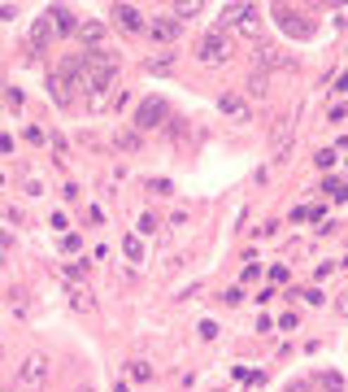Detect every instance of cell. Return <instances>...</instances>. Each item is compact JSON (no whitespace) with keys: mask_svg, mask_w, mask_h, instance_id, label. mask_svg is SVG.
Wrapping results in <instances>:
<instances>
[{"mask_svg":"<svg viewBox=\"0 0 348 392\" xmlns=\"http://www.w3.org/2000/svg\"><path fill=\"white\" fill-rule=\"evenodd\" d=\"M0 353H5V345H0Z\"/></svg>","mask_w":348,"mask_h":392,"instance_id":"obj_38","label":"cell"},{"mask_svg":"<svg viewBox=\"0 0 348 392\" xmlns=\"http://www.w3.org/2000/svg\"><path fill=\"white\" fill-rule=\"evenodd\" d=\"M174 66H179V52H174V48H166V52H157V57L144 61L148 74H174Z\"/></svg>","mask_w":348,"mask_h":392,"instance_id":"obj_10","label":"cell"},{"mask_svg":"<svg viewBox=\"0 0 348 392\" xmlns=\"http://www.w3.org/2000/svg\"><path fill=\"white\" fill-rule=\"evenodd\" d=\"M122 253H127L131 261H144V244H139V235H135V231L127 235V240H122Z\"/></svg>","mask_w":348,"mask_h":392,"instance_id":"obj_18","label":"cell"},{"mask_svg":"<svg viewBox=\"0 0 348 392\" xmlns=\"http://www.w3.org/2000/svg\"><path fill=\"white\" fill-rule=\"evenodd\" d=\"M322 192H327L331 201H344V196H348V192H344V183H340L335 174H327V179H322Z\"/></svg>","mask_w":348,"mask_h":392,"instance_id":"obj_20","label":"cell"},{"mask_svg":"<svg viewBox=\"0 0 348 392\" xmlns=\"http://www.w3.org/2000/svg\"><path fill=\"white\" fill-rule=\"evenodd\" d=\"M248 96H270V74H261V70H253V74H248Z\"/></svg>","mask_w":348,"mask_h":392,"instance_id":"obj_15","label":"cell"},{"mask_svg":"<svg viewBox=\"0 0 348 392\" xmlns=\"http://www.w3.org/2000/svg\"><path fill=\"white\" fill-rule=\"evenodd\" d=\"M48 44H53V22H48V18H35V22H31V48L44 52Z\"/></svg>","mask_w":348,"mask_h":392,"instance_id":"obj_13","label":"cell"},{"mask_svg":"<svg viewBox=\"0 0 348 392\" xmlns=\"http://www.w3.org/2000/svg\"><path fill=\"white\" fill-rule=\"evenodd\" d=\"M48 96H53V105H61V109H70V88L61 83V78L53 74V78H48Z\"/></svg>","mask_w":348,"mask_h":392,"instance_id":"obj_16","label":"cell"},{"mask_svg":"<svg viewBox=\"0 0 348 392\" xmlns=\"http://www.w3.org/2000/svg\"><path fill=\"white\" fill-rule=\"evenodd\" d=\"M218 109H222V114H231V118H244V122H248V100H244L240 92H222V96H218Z\"/></svg>","mask_w":348,"mask_h":392,"instance_id":"obj_11","label":"cell"},{"mask_svg":"<svg viewBox=\"0 0 348 392\" xmlns=\"http://www.w3.org/2000/svg\"><path fill=\"white\" fill-rule=\"evenodd\" d=\"M322 384H327V392H344V384H340V371H327V375H322Z\"/></svg>","mask_w":348,"mask_h":392,"instance_id":"obj_25","label":"cell"},{"mask_svg":"<svg viewBox=\"0 0 348 392\" xmlns=\"http://www.w3.org/2000/svg\"><path fill=\"white\" fill-rule=\"evenodd\" d=\"M44 379H48V357L44 353H31L27 362L18 366V379L13 384H18V392H39Z\"/></svg>","mask_w":348,"mask_h":392,"instance_id":"obj_4","label":"cell"},{"mask_svg":"<svg viewBox=\"0 0 348 392\" xmlns=\"http://www.w3.org/2000/svg\"><path fill=\"white\" fill-rule=\"evenodd\" d=\"M13 13H18V9H13V5H0V22H9V18H13Z\"/></svg>","mask_w":348,"mask_h":392,"instance_id":"obj_35","label":"cell"},{"mask_svg":"<svg viewBox=\"0 0 348 392\" xmlns=\"http://www.w3.org/2000/svg\"><path fill=\"white\" fill-rule=\"evenodd\" d=\"M283 392H313V388H309V384H305V379H292V384H287V388H283Z\"/></svg>","mask_w":348,"mask_h":392,"instance_id":"obj_34","label":"cell"},{"mask_svg":"<svg viewBox=\"0 0 348 392\" xmlns=\"http://www.w3.org/2000/svg\"><path fill=\"white\" fill-rule=\"evenodd\" d=\"M79 244H83L79 235H61V249H66V253H79Z\"/></svg>","mask_w":348,"mask_h":392,"instance_id":"obj_27","label":"cell"},{"mask_svg":"<svg viewBox=\"0 0 348 392\" xmlns=\"http://www.w3.org/2000/svg\"><path fill=\"white\" fill-rule=\"evenodd\" d=\"M231 52H235V44H231L227 31H209V35H201V44H196V57H201L205 66H227Z\"/></svg>","mask_w":348,"mask_h":392,"instance_id":"obj_3","label":"cell"},{"mask_svg":"<svg viewBox=\"0 0 348 392\" xmlns=\"http://www.w3.org/2000/svg\"><path fill=\"white\" fill-rule=\"evenodd\" d=\"M70 305H74V309H96V301H92L87 287H70Z\"/></svg>","mask_w":348,"mask_h":392,"instance_id":"obj_17","label":"cell"},{"mask_svg":"<svg viewBox=\"0 0 348 392\" xmlns=\"http://www.w3.org/2000/svg\"><path fill=\"white\" fill-rule=\"evenodd\" d=\"M113 148H118V153H139V131H131V126L118 131V136H113Z\"/></svg>","mask_w":348,"mask_h":392,"instance_id":"obj_14","label":"cell"},{"mask_svg":"<svg viewBox=\"0 0 348 392\" xmlns=\"http://www.w3.org/2000/svg\"><path fill=\"white\" fill-rule=\"evenodd\" d=\"M275 18L287 26V31H292L296 40H309V35H313V22H296V18H301L296 9H275Z\"/></svg>","mask_w":348,"mask_h":392,"instance_id":"obj_9","label":"cell"},{"mask_svg":"<svg viewBox=\"0 0 348 392\" xmlns=\"http://www.w3.org/2000/svg\"><path fill=\"white\" fill-rule=\"evenodd\" d=\"M74 392H96V388H92V384H79V388H74Z\"/></svg>","mask_w":348,"mask_h":392,"instance_id":"obj_36","label":"cell"},{"mask_svg":"<svg viewBox=\"0 0 348 392\" xmlns=\"http://www.w3.org/2000/svg\"><path fill=\"white\" fill-rule=\"evenodd\" d=\"M61 196H66V201H79L83 192H79V183H66V188H61Z\"/></svg>","mask_w":348,"mask_h":392,"instance_id":"obj_29","label":"cell"},{"mask_svg":"<svg viewBox=\"0 0 348 392\" xmlns=\"http://www.w3.org/2000/svg\"><path fill=\"white\" fill-rule=\"evenodd\" d=\"M161 122H170V105H166V96H144L139 105H135V118H131V131H153V126H161Z\"/></svg>","mask_w":348,"mask_h":392,"instance_id":"obj_2","label":"cell"},{"mask_svg":"<svg viewBox=\"0 0 348 392\" xmlns=\"http://www.w3.org/2000/svg\"><path fill=\"white\" fill-rule=\"evenodd\" d=\"M201 9H205L201 0H183V5H174V13H170V18H174V22H179V18H196Z\"/></svg>","mask_w":348,"mask_h":392,"instance_id":"obj_19","label":"cell"},{"mask_svg":"<svg viewBox=\"0 0 348 392\" xmlns=\"http://www.w3.org/2000/svg\"><path fill=\"white\" fill-rule=\"evenodd\" d=\"M296 301H305V305H322V301H327V297H322L318 292V287H305V292H292Z\"/></svg>","mask_w":348,"mask_h":392,"instance_id":"obj_23","label":"cell"},{"mask_svg":"<svg viewBox=\"0 0 348 392\" xmlns=\"http://www.w3.org/2000/svg\"><path fill=\"white\" fill-rule=\"evenodd\" d=\"M201 335H205V340H218V323H213V319H205V323H201Z\"/></svg>","mask_w":348,"mask_h":392,"instance_id":"obj_28","label":"cell"},{"mask_svg":"<svg viewBox=\"0 0 348 392\" xmlns=\"http://www.w3.org/2000/svg\"><path fill=\"white\" fill-rule=\"evenodd\" d=\"M253 66H257L261 74H270L275 66H283V70H296V57H287V52H279L275 44H257V48H253Z\"/></svg>","mask_w":348,"mask_h":392,"instance_id":"obj_5","label":"cell"},{"mask_svg":"<svg viewBox=\"0 0 348 392\" xmlns=\"http://www.w3.org/2000/svg\"><path fill=\"white\" fill-rule=\"evenodd\" d=\"M222 301H227V305H240V301H244V292H240V287H231V292H222Z\"/></svg>","mask_w":348,"mask_h":392,"instance_id":"obj_32","label":"cell"},{"mask_svg":"<svg viewBox=\"0 0 348 392\" xmlns=\"http://www.w3.org/2000/svg\"><path fill=\"white\" fill-rule=\"evenodd\" d=\"M113 18H118V26H122L127 35H144V31H148V18H144L135 5H113Z\"/></svg>","mask_w":348,"mask_h":392,"instance_id":"obj_6","label":"cell"},{"mask_svg":"<svg viewBox=\"0 0 348 392\" xmlns=\"http://www.w3.org/2000/svg\"><path fill=\"white\" fill-rule=\"evenodd\" d=\"M135 227H139V235H148V231H157V218H153V214H139Z\"/></svg>","mask_w":348,"mask_h":392,"instance_id":"obj_26","label":"cell"},{"mask_svg":"<svg viewBox=\"0 0 348 392\" xmlns=\"http://www.w3.org/2000/svg\"><path fill=\"white\" fill-rule=\"evenodd\" d=\"M48 22H53V35H74V26H79V18H74V9H66V5H53L44 13Z\"/></svg>","mask_w":348,"mask_h":392,"instance_id":"obj_7","label":"cell"},{"mask_svg":"<svg viewBox=\"0 0 348 392\" xmlns=\"http://www.w3.org/2000/svg\"><path fill=\"white\" fill-rule=\"evenodd\" d=\"M335 157H340L335 148H318V153H313V162H318V170H331V166H335Z\"/></svg>","mask_w":348,"mask_h":392,"instance_id":"obj_21","label":"cell"},{"mask_svg":"<svg viewBox=\"0 0 348 392\" xmlns=\"http://www.w3.org/2000/svg\"><path fill=\"white\" fill-rule=\"evenodd\" d=\"M113 392H131V388H127V384H113Z\"/></svg>","mask_w":348,"mask_h":392,"instance_id":"obj_37","label":"cell"},{"mask_svg":"<svg viewBox=\"0 0 348 392\" xmlns=\"http://www.w3.org/2000/svg\"><path fill=\"white\" fill-rule=\"evenodd\" d=\"M22 188H27V196H39V192H44V183H39V179H27Z\"/></svg>","mask_w":348,"mask_h":392,"instance_id":"obj_30","label":"cell"},{"mask_svg":"<svg viewBox=\"0 0 348 392\" xmlns=\"http://www.w3.org/2000/svg\"><path fill=\"white\" fill-rule=\"evenodd\" d=\"M148 31H153L161 44H174V40H179V31H183V22H174V18L166 13V18H157L153 26H148Z\"/></svg>","mask_w":348,"mask_h":392,"instance_id":"obj_12","label":"cell"},{"mask_svg":"<svg viewBox=\"0 0 348 392\" xmlns=\"http://www.w3.org/2000/svg\"><path fill=\"white\" fill-rule=\"evenodd\" d=\"M74 35H79L87 48H101V40H105V22H101V18H87V22L74 26Z\"/></svg>","mask_w":348,"mask_h":392,"instance_id":"obj_8","label":"cell"},{"mask_svg":"<svg viewBox=\"0 0 348 392\" xmlns=\"http://www.w3.org/2000/svg\"><path fill=\"white\" fill-rule=\"evenodd\" d=\"M87 109H92V114L109 109V96H105V92H87Z\"/></svg>","mask_w":348,"mask_h":392,"instance_id":"obj_22","label":"cell"},{"mask_svg":"<svg viewBox=\"0 0 348 392\" xmlns=\"http://www.w3.org/2000/svg\"><path fill=\"white\" fill-rule=\"evenodd\" d=\"M131 379H153V366H148V362H131Z\"/></svg>","mask_w":348,"mask_h":392,"instance_id":"obj_24","label":"cell"},{"mask_svg":"<svg viewBox=\"0 0 348 392\" xmlns=\"http://www.w3.org/2000/svg\"><path fill=\"white\" fill-rule=\"evenodd\" d=\"M83 271H87L83 261H74V266H66V279H83Z\"/></svg>","mask_w":348,"mask_h":392,"instance_id":"obj_31","label":"cell"},{"mask_svg":"<svg viewBox=\"0 0 348 392\" xmlns=\"http://www.w3.org/2000/svg\"><path fill=\"white\" fill-rule=\"evenodd\" d=\"M118 52L113 48H87L83 52V78L79 83L87 88V92H105L109 96V88H118Z\"/></svg>","mask_w":348,"mask_h":392,"instance_id":"obj_1","label":"cell"},{"mask_svg":"<svg viewBox=\"0 0 348 392\" xmlns=\"http://www.w3.org/2000/svg\"><path fill=\"white\" fill-rule=\"evenodd\" d=\"M270 279H275V283H287V266H270Z\"/></svg>","mask_w":348,"mask_h":392,"instance_id":"obj_33","label":"cell"}]
</instances>
